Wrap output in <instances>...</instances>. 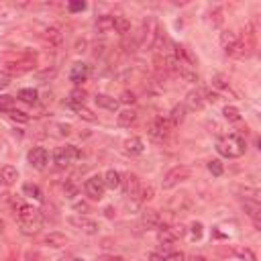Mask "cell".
<instances>
[{
  "instance_id": "6da1fadb",
  "label": "cell",
  "mask_w": 261,
  "mask_h": 261,
  "mask_svg": "<svg viewBox=\"0 0 261 261\" xmlns=\"http://www.w3.org/2000/svg\"><path fill=\"white\" fill-rule=\"evenodd\" d=\"M245 149H247L245 139L237 133L223 135L219 141H216V151H219L223 157H229V159H237V157L245 155Z\"/></svg>"
},
{
  "instance_id": "7a4b0ae2",
  "label": "cell",
  "mask_w": 261,
  "mask_h": 261,
  "mask_svg": "<svg viewBox=\"0 0 261 261\" xmlns=\"http://www.w3.org/2000/svg\"><path fill=\"white\" fill-rule=\"evenodd\" d=\"M16 219L20 225V231L25 235H35L41 229V212L29 204H23L16 210Z\"/></svg>"
},
{
  "instance_id": "3957f363",
  "label": "cell",
  "mask_w": 261,
  "mask_h": 261,
  "mask_svg": "<svg viewBox=\"0 0 261 261\" xmlns=\"http://www.w3.org/2000/svg\"><path fill=\"white\" fill-rule=\"evenodd\" d=\"M190 176H192V169L188 165H176L163 176L161 186H163V190H171V188H176L178 184L190 180Z\"/></svg>"
},
{
  "instance_id": "277c9868",
  "label": "cell",
  "mask_w": 261,
  "mask_h": 261,
  "mask_svg": "<svg viewBox=\"0 0 261 261\" xmlns=\"http://www.w3.org/2000/svg\"><path fill=\"white\" fill-rule=\"evenodd\" d=\"M80 157H82V151L76 145H63L53 151V161L57 167H68L74 159H80Z\"/></svg>"
},
{
  "instance_id": "5b68a950",
  "label": "cell",
  "mask_w": 261,
  "mask_h": 261,
  "mask_svg": "<svg viewBox=\"0 0 261 261\" xmlns=\"http://www.w3.org/2000/svg\"><path fill=\"white\" fill-rule=\"evenodd\" d=\"M159 33H161V31H159L157 20H155V18H147L145 25H143V47H145V49H155L157 41L161 39Z\"/></svg>"
},
{
  "instance_id": "8992f818",
  "label": "cell",
  "mask_w": 261,
  "mask_h": 261,
  "mask_svg": "<svg viewBox=\"0 0 261 261\" xmlns=\"http://www.w3.org/2000/svg\"><path fill=\"white\" fill-rule=\"evenodd\" d=\"M173 130V123L169 119H163V117H157L153 123L149 125V137L155 139V141H163L169 133Z\"/></svg>"
},
{
  "instance_id": "52a82bcc",
  "label": "cell",
  "mask_w": 261,
  "mask_h": 261,
  "mask_svg": "<svg viewBox=\"0 0 261 261\" xmlns=\"http://www.w3.org/2000/svg\"><path fill=\"white\" fill-rule=\"evenodd\" d=\"M68 221H70L72 227H76L84 235H98V229H100L98 223L92 221V219H88V216H70Z\"/></svg>"
},
{
  "instance_id": "ba28073f",
  "label": "cell",
  "mask_w": 261,
  "mask_h": 261,
  "mask_svg": "<svg viewBox=\"0 0 261 261\" xmlns=\"http://www.w3.org/2000/svg\"><path fill=\"white\" fill-rule=\"evenodd\" d=\"M84 190H86V194H88L92 200H100L102 196H104V190H106L102 176H92V178H88V180H86V184H84Z\"/></svg>"
},
{
  "instance_id": "9c48e42d",
  "label": "cell",
  "mask_w": 261,
  "mask_h": 261,
  "mask_svg": "<svg viewBox=\"0 0 261 261\" xmlns=\"http://www.w3.org/2000/svg\"><path fill=\"white\" fill-rule=\"evenodd\" d=\"M121 186L125 188V196H129V198H135L139 200V194H141V180L135 176V173H127V176L123 178Z\"/></svg>"
},
{
  "instance_id": "30bf717a",
  "label": "cell",
  "mask_w": 261,
  "mask_h": 261,
  "mask_svg": "<svg viewBox=\"0 0 261 261\" xmlns=\"http://www.w3.org/2000/svg\"><path fill=\"white\" fill-rule=\"evenodd\" d=\"M29 163L35 167V169H43L47 165L49 161V153H47V149H43V147H35L29 151V155H27Z\"/></svg>"
},
{
  "instance_id": "8fae6325",
  "label": "cell",
  "mask_w": 261,
  "mask_h": 261,
  "mask_svg": "<svg viewBox=\"0 0 261 261\" xmlns=\"http://www.w3.org/2000/svg\"><path fill=\"white\" fill-rule=\"evenodd\" d=\"M88 74H90V68L86 63H82V61H78V63H74L72 65V72H70V80L76 84V86H80L82 82H86L88 80Z\"/></svg>"
},
{
  "instance_id": "7c38bea8",
  "label": "cell",
  "mask_w": 261,
  "mask_h": 261,
  "mask_svg": "<svg viewBox=\"0 0 261 261\" xmlns=\"http://www.w3.org/2000/svg\"><path fill=\"white\" fill-rule=\"evenodd\" d=\"M141 223L147 229H159L161 227V216H159L157 210H145L143 216H141Z\"/></svg>"
},
{
  "instance_id": "4fadbf2b",
  "label": "cell",
  "mask_w": 261,
  "mask_h": 261,
  "mask_svg": "<svg viewBox=\"0 0 261 261\" xmlns=\"http://www.w3.org/2000/svg\"><path fill=\"white\" fill-rule=\"evenodd\" d=\"M143 151H145V145L139 137H130V139L125 141V153L127 155H141Z\"/></svg>"
},
{
  "instance_id": "5bb4252c",
  "label": "cell",
  "mask_w": 261,
  "mask_h": 261,
  "mask_svg": "<svg viewBox=\"0 0 261 261\" xmlns=\"http://www.w3.org/2000/svg\"><path fill=\"white\" fill-rule=\"evenodd\" d=\"M186 104L192 108V111H200V108L204 106V94H202V90H192V92H188Z\"/></svg>"
},
{
  "instance_id": "9a60e30c",
  "label": "cell",
  "mask_w": 261,
  "mask_h": 261,
  "mask_svg": "<svg viewBox=\"0 0 261 261\" xmlns=\"http://www.w3.org/2000/svg\"><path fill=\"white\" fill-rule=\"evenodd\" d=\"M43 243H45L47 247H53V249H61V247L68 245V237L61 235V233H49Z\"/></svg>"
},
{
  "instance_id": "2e32d148",
  "label": "cell",
  "mask_w": 261,
  "mask_h": 261,
  "mask_svg": "<svg viewBox=\"0 0 261 261\" xmlns=\"http://www.w3.org/2000/svg\"><path fill=\"white\" fill-rule=\"evenodd\" d=\"M0 180H2L4 186H12V184L18 180V171H16V167H12V165L0 167Z\"/></svg>"
},
{
  "instance_id": "e0dca14e",
  "label": "cell",
  "mask_w": 261,
  "mask_h": 261,
  "mask_svg": "<svg viewBox=\"0 0 261 261\" xmlns=\"http://www.w3.org/2000/svg\"><path fill=\"white\" fill-rule=\"evenodd\" d=\"M102 180H104V186H106V188L117 190V188L121 186V182H123V176H121L117 169H108L104 176H102Z\"/></svg>"
},
{
  "instance_id": "ac0fdd59",
  "label": "cell",
  "mask_w": 261,
  "mask_h": 261,
  "mask_svg": "<svg viewBox=\"0 0 261 261\" xmlns=\"http://www.w3.org/2000/svg\"><path fill=\"white\" fill-rule=\"evenodd\" d=\"M113 31L119 33V35H127L130 31V20L127 16H121V14H115L113 16Z\"/></svg>"
},
{
  "instance_id": "d6986e66",
  "label": "cell",
  "mask_w": 261,
  "mask_h": 261,
  "mask_svg": "<svg viewBox=\"0 0 261 261\" xmlns=\"http://www.w3.org/2000/svg\"><path fill=\"white\" fill-rule=\"evenodd\" d=\"M94 100H96V104L100 108H106V111H111V113H115L117 108H119V100L113 98V96H108V94H96Z\"/></svg>"
},
{
  "instance_id": "ffe728a7",
  "label": "cell",
  "mask_w": 261,
  "mask_h": 261,
  "mask_svg": "<svg viewBox=\"0 0 261 261\" xmlns=\"http://www.w3.org/2000/svg\"><path fill=\"white\" fill-rule=\"evenodd\" d=\"M243 208H245V212L253 219V223H255V227L259 229V210H261V206H259V200H249V198H245V202H243Z\"/></svg>"
},
{
  "instance_id": "44dd1931",
  "label": "cell",
  "mask_w": 261,
  "mask_h": 261,
  "mask_svg": "<svg viewBox=\"0 0 261 261\" xmlns=\"http://www.w3.org/2000/svg\"><path fill=\"white\" fill-rule=\"evenodd\" d=\"M94 27H96V31L102 33V35L111 33V31H113V14H102V16H98Z\"/></svg>"
},
{
  "instance_id": "7402d4cb",
  "label": "cell",
  "mask_w": 261,
  "mask_h": 261,
  "mask_svg": "<svg viewBox=\"0 0 261 261\" xmlns=\"http://www.w3.org/2000/svg\"><path fill=\"white\" fill-rule=\"evenodd\" d=\"M184 119H186V104H176L171 108L169 121L173 123V127H178L180 123H184Z\"/></svg>"
},
{
  "instance_id": "603a6c76",
  "label": "cell",
  "mask_w": 261,
  "mask_h": 261,
  "mask_svg": "<svg viewBox=\"0 0 261 261\" xmlns=\"http://www.w3.org/2000/svg\"><path fill=\"white\" fill-rule=\"evenodd\" d=\"M84 102H86V92H84L82 88L72 90V94H70V98H68V104H70L72 108H80V106H84Z\"/></svg>"
},
{
  "instance_id": "cb8c5ba5",
  "label": "cell",
  "mask_w": 261,
  "mask_h": 261,
  "mask_svg": "<svg viewBox=\"0 0 261 261\" xmlns=\"http://www.w3.org/2000/svg\"><path fill=\"white\" fill-rule=\"evenodd\" d=\"M135 121H137V113L133 108H127V111H123L119 115V127H130Z\"/></svg>"
},
{
  "instance_id": "d4e9b609",
  "label": "cell",
  "mask_w": 261,
  "mask_h": 261,
  "mask_svg": "<svg viewBox=\"0 0 261 261\" xmlns=\"http://www.w3.org/2000/svg\"><path fill=\"white\" fill-rule=\"evenodd\" d=\"M157 239L163 245H171L173 241H176V235H173V231L169 227H159L157 229Z\"/></svg>"
},
{
  "instance_id": "484cf974",
  "label": "cell",
  "mask_w": 261,
  "mask_h": 261,
  "mask_svg": "<svg viewBox=\"0 0 261 261\" xmlns=\"http://www.w3.org/2000/svg\"><path fill=\"white\" fill-rule=\"evenodd\" d=\"M45 41L49 43V45H53V47L61 45V33H59V29H57V27L47 29V31H45Z\"/></svg>"
},
{
  "instance_id": "4316f807",
  "label": "cell",
  "mask_w": 261,
  "mask_h": 261,
  "mask_svg": "<svg viewBox=\"0 0 261 261\" xmlns=\"http://www.w3.org/2000/svg\"><path fill=\"white\" fill-rule=\"evenodd\" d=\"M18 98L23 100V102H27V104H35L37 98H39V92L35 88H23V90L18 92Z\"/></svg>"
},
{
  "instance_id": "83f0119b",
  "label": "cell",
  "mask_w": 261,
  "mask_h": 261,
  "mask_svg": "<svg viewBox=\"0 0 261 261\" xmlns=\"http://www.w3.org/2000/svg\"><path fill=\"white\" fill-rule=\"evenodd\" d=\"M23 194L29 196V198H35V200H43V192H41V188L37 184H25Z\"/></svg>"
},
{
  "instance_id": "f1b7e54d",
  "label": "cell",
  "mask_w": 261,
  "mask_h": 261,
  "mask_svg": "<svg viewBox=\"0 0 261 261\" xmlns=\"http://www.w3.org/2000/svg\"><path fill=\"white\" fill-rule=\"evenodd\" d=\"M223 117H225L229 123H239V121H241V113H239L237 106H225V108H223Z\"/></svg>"
},
{
  "instance_id": "f546056e",
  "label": "cell",
  "mask_w": 261,
  "mask_h": 261,
  "mask_svg": "<svg viewBox=\"0 0 261 261\" xmlns=\"http://www.w3.org/2000/svg\"><path fill=\"white\" fill-rule=\"evenodd\" d=\"M14 111V98L8 96V94H2L0 96V113H12Z\"/></svg>"
},
{
  "instance_id": "4dcf8cb0",
  "label": "cell",
  "mask_w": 261,
  "mask_h": 261,
  "mask_svg": "<svg viewBox=\"0 0 261 261\" xmlns=\"http://www.w3.org/2000/svg\"><path fill=\"white\" fill-rule=\"evenodd\" d=\"M76 113H78V117L80 119H84V121H88V123H96L98 121V117L90 111V108H86V106H80V108H76Z\"/></svg>"
},
{
  "instance_id": "1f68e13d",
  "label": "cell",
  "mask_w": 261,
  "mask_h": 261,
  "mask_svg": "<svg viewBox=\"0 0 261 261\" xmlns=\"http://www.w3.org/2000/svg\"><path fill=\"white\" fill-rule=\"evenodd\" d=\"M208 171L212 173V176H223V171H225V167H223V163H221V159H210L208 161Z\"/></svg>"
},
{
  "instance_id": "d6a6232c",
  "label": "cell",
  "mask_w": 261,
  "mask_h": 261,
  "mask_svg": "<svg viewBox=\"0 0 261 261\" xmlns=\"http://www.w3.org/2000/svg\"><path fill=\"white\" fill-rule=\"evenodd\" d=\"M202 229H204L202 223H192V227H190V235H192L194 241H200V239H202V235H204Z\"/></svg>"
},
{
  "instance_id": "836d02e7",
  "label": "cell",
  "mask_w": 261,
  "mask_h": 261,
  "mask_svg": "<svg viewBox=\"0 0 261 261\" xmlns=\"http://www.w3.org/2000/svg\"><path fill=\"white\" fill-rule=\"evenodd\" d=\"M212 86H214V88H219V90L229 88V80H227V76H223V74L214 76V78H212Z\"/></svg>"
},
{
  "instance_id": "e575fe53",
  "label": "cell",
  "mask_w": 261,
  "mask_h": 261,
  "mask_svg": "<svg viewBox=\"0 0 261 261\" xmlns=\"http://www.w3.org/2000/svg\"><path fill=\"white\" fill-rule=\"evenodd\" d=\"M8 117H10L14 123H29V119H31L27 113H23V111H16V108H14V111H12Z\"/></svg>"
},
{
  "instance_id": "d590c367",
  "label": "cell",
  "mask_w": 261,
  "mask_h": 261,
  "mask_svg": "<svg viewBox=\"0 0 261 261\" xmlns=\"http://www.w3.org/2000/svg\"><path fill=\"white\" fill-rule=\"evenodd\" d=\"M237 255H239V257H241L243 261H257V257H255V253H253L251 249H247V247H245V249H237Z\"/></svg>"
},
{
  "instance_id": "8d00e7d4",
  "label": "cell",
  "mask_w": 261,
  "mask_h": 261,
  "mask_svg": "<svg viewBox=\"0 0 261 261\" xmlns=\"http://www.w3.org/2000/svg\"><path fill=\"white\" fill-rule=\"evenodd\" d=\"M153 198V188L147 186V188H141V194H139V202H147Z\"/></svg>"
},
{
  "instance_id": "74e56055",
  "label": "cell",
  "mask_w": 261,
  "mask_h": 261,
  "mask_svg": "<svg viewBox=\"0 0 261 261\" xmlns=\"http://www.w3.org/2000/svg\"><path fill=\"white\" fill-rule=\"evenodd\" d=\"M121 102H125V104H135V102H137V96H135L133 92L125 90V92L121 94Z\"/></svg>"
},
{
  "instance_id": "f35d334b",
  "label": "cell",
  "mask_w": 261,
  "mask_h": 261,
  "mask_svg": "<svg viewBox=\"0 0 261 261\" xmlns=\"http://www.w3.org/2000/svg\"><path fill=\"white\" fill-rule=\"evenodd\" d=\"M68 8H70V12H80V10L86 8V2H84V0H76V2L68 4Z\"/></svg>"
},
{
  "instance_id": "ab89813d",
  "label": "cell",
  "mask_w": 261,
  "mask_h": 261,
  "mask_svg": "<svg viewBox=\"0 0 261 261\" xmlns=\"http://www.w3.org/2000/svg\"><path fill=\"white\" fill-rule=\"evenodd\" d=\"M165 261H184V253H178V251H173V253H167L163 255Z\"/></svg>"
},
{
  "instance_id": "60d3db41",
  "label": "cell",
  "mask_w": 261,
  "mask_h": 261,
  "mask_svg": "<svg viewBox=\"0 0 261 261\" xmlns=\"http://www.w3.org/2000/svg\"><path fill=\"white\" fill-rule=\"evenodd\" d=\"M59 130H57V135H61V137H65V135H70L72 133V127L70 125H55Z\"/></svg>"
},
{
  "instance_id": "b9f144b4",
  "label": "cell",
  "mask_w": 261,
  "mask_h": 261,
  "mask_svg": "<svg viewBox=\"0 0 261 261\" xmlns=\"http://www.w3.org/2000/svg\"><path fill=\"white\" fill-rule=\"evenodd\" d=\"M149 261H165V259H163L161 253H151V255H149Z\"/></svg>"
},
{
  "instance_id": "7bdbcfd3",
  "label": "cell",
  "mask_w": 261,
  "mask_h": 261,
  "mask_svg": "<svg viewBox=\"0 0 261 261\" xmlns=\"http://www.w3.org/2000/svg\"><path fill=\"white\" fill-rule=\"evenodd\" d=\"M188 261H206V257L204 255H190Z\"/></svg>"
},
{
  "instance_id": "ee69618b",
  "label": "cell",
  "mask_w": 261,
  "mask_h": 261,
  "mask_svg": "<svg viewBox=\"0 0 261 261\" xmlns=\"http://www.w3.org/2000/svg\"><path fill=\"white\" fill-rule=\"evenodd\" d=\"M76 210H88V204H86V202H78V204H76Z\"/></svg>"
},
{
  "instance_id": "f6af8a7d",
  "label": "cell",
  "mask_w": 261,
  "mask_h": 261,
  "mask_svg": "<svg viewBox=\"0 0 261 261\" xmlns=\"http://www.w3.org/2000/svg\"><path fill=\"white\" fill-rule=\"evenodd\" d=\"M59 261H86V259H80V257H63Z\"/></svg>"
},
{
  "instance_id": "bcb514c9",
  "label": "cell",
  "mask_w": 261,
  "mask_h": 261,
  "mask_svg": "<svg viewBox=\"0 0 261 261\" xmlns=\"http://www.w3.org/2000/svg\"><path fill=\"white\" fill-rule=\"evenodd\" d=\"M102 261H125L123 257H104Z\"/></svg>"
},
{
  "instance_id": "7dc6e473",
  "label": "cell",
  "mask_w": 261,
  "mask_h": 261,
  "mask_svg": "<svg viewBox=\"0 0 261 261\" xmlns=\"http://www.w3.org/2000/svg\"><path fill=\"white\" fill-rule=\"evenodd\" d=\"M6 86H8V82H6V80H0V90H4Z\"/></svg>"
},
{
  "instance_id": "c3c4849f",
  "label": "cell",
  "mask_w": 261,
  "mask_h": 261,
  "mask_svg": "<svg viewBox=\"0 0 261 261\" xmlns=\"http://www.w3.org/2000/svg\"><path fill=\"white\" fill-rule=\"evenodd\" d=\"M0 233H4V221L0 219Z\"/></svg>"
}]
</instances>
